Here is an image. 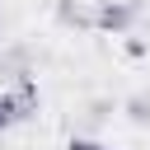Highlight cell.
Returning <instances> with one entry per match:
<instances>
[{"label":"cell","mask_w":150,"mask_h":150,"mask_svg":"<svg viewBox=\"0 0 150 150\" xmlns=\"http://www.w3.org/2000/svg\"><path fill=\"white\" fill-rule=\"evenodd\" d=\"M98 23H103V28H127V23H131V9H127V5H103V9H98Z\"/></svg>","instance_id":"obj_1"},{"label":"cell","mask_w":150,"mask_h":150,"mask_svg":"<svg viewBox=\"0 0 150 150\" xmlns=\"http://www.w3.org/2000/svg\"><path fill=\"white\" fill-rule=\"evenodd\" d=\"M9 122H14V112H9V103H5V98H0V131H5V127H9Z\"/></svg>","instance_id":"obj_2"},{"label":"cell","mask_w":150,"mask_h":150,"mask_svg":"<svg viewBox=\"0 0 150 150\" xmlns=\"http://www.w3.org/2000/svg\"><path fill=\"white\" fill-rule=\"evenodd\" d=\"M70 150H103L98 141H70Z\"/></svg>","instance_id":"obj_3"}]
</instances>
